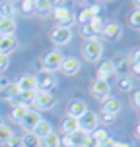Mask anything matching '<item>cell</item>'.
Segmentation results:
<instances>
[{
    "label": "cell",
    "mask_w": 140,
    "mask_h": 147,
    "mask_svg": "<svg viewBox=\"0 0 140 147\" xmlns=\"http://www.w3.org/2000/svg\"><path fill=\"white\" fill-rule=\"evenodd\" d=\"M94 147V141L89 138L88 134L80 132V130H76L72 134H64L62 138H60V147Z\"/></svg>",
    "instance_id": "cell-1"
},
{
    "label": "cell",
    "mask_w": 140,
    "mask_h": 147,
    "mask_svg": "<svg viewBox=\"0 0 140 147\" xmlns=\"http://www.w3.org/2000/svg\"><path fill=\"white\" fill-rule=\"evenodd\" d=\"M84 58L88 60V62H97V60L103 56V43L99 41V39H92V41H86L84 43Z\"/></svg>",
    "instance_id": "cell-2"
},
{
    "label": "cell",
    "mask_w": 140,
    "mask_h": 147,
    "mask_svg": "<svg viewBox=\"0 0 140 147\" xmlns=\"http://www.w3.org/2000/svg\"><path fill=\"white\" fill-rule=\"evenodd\" d=\"M99 128V116H97L94 110H88L84 116H80L78 118V130L80 132H84V134H94Z\"/></svg>",
    "instance_id": "cell-3"
},
{
    "label": "cell",
    "mask_w": 140,
    "mask_h": 147,
    "mask_svg": "<svg viewBox=\"0 0 140 147\" xmlns=\"http://www.w3.org/2000/svg\"><path fill=\"white\" fill-rule=\"evenodd\" d=\"M62 60H64V54L60 51H51V52H47L43 56V60H41V70H45V72H57L60 68V64H62Z\"/></svg>",
    "instance_id": "cell-4"
},
{
    "label": "cell",
    "mask_w": 140,
    "mask_h": 147,
    "mask_svg": "<svg viewBox=\"0 0 140 147\" xmlns=\"http://www.w3.org/2000/svg\"><path fill=\"white\" fill-rule=\"evenodd\" d=\"M33 107H35L37 112L39 110H51L57 107V97L53 95V93H49V91H37Z\"/></svg>",
    "instance_id": "cell-5"
},
{
    "label": "cell",
    "mask_w": 140,
    "mask_h": 147,
    "mask_svg": "<svg viewBox=\"0 0 140 147\" xmlns=\"http://www.w3.org/2000/svg\"><path fill=\"white\" fill-rule=\"evenodd\" d=\"M103 25L105 23L101 22V18L97 16L94 22L86 23V25H82L80 27V35L86 39V41H92V39H97V35H101V31H103Z\"/></svg>",
    "instance_id": "cell-6"
},
{
    "label": "cell",
    "mask_w": 140,
    "mask_h": 147,
    "mask_svg": "<svg viewBox=\"0 0 140 147\" xmlns=\"http://www.w3.org/2000/svg\"><path fill=\"white\" fill-rule=\"evenodd\" d=\"M53 20H55V22H57V25H59V27H70V25H72L74 23V16L70 14V10H68L66 6H55L53 8Z\"/></svg>",
    "instance_id": "cell-7"
},
{
    "label": "cell",
    "mask_w": 140,
    "mask_h": 147,
    "mask_svg": "<svg viewBox=\"0 0 140 147\" xmlns=\"http://www.w3.org/2000/svg\"><path fill=\"white\" fill-rule=\"evenodd\" d=\"M33 78H35V83H37V91H49V93H51V89L57 87L55 76L49 74V72H45V70H39Z\"/></svg>",
    "instance_id": "cell-8"
},
{
    "label": "cell",
    "mask_w": 140,
    "mask_h": 147,
    "mask_svg": "<svg viewBox=\"0 0 140 147\" xmlns=\"http://www.w3.org/2000/svg\"><path fill=\"white\" fill-rule=\"evenodd\" d=\"M72 41V29L70 27H53L51 29V43L57 47H64Z\"/></svg>",
    "instance_id": "cell-9"
},
{
    "label": "cell",
    "mask_w": 140,
    "mask_h": 147,
    "mask_svg": "<svg viewBox=\"0 0 140 147\" xmlns=\"http://www.w3.org/2000/svg\"><path fill=\"white\" fill-rule=\"evenodd\" d=\"M89 93L96 97V99H99L101 103H103L105 99L109 97V93H111V85L107 83V81H103V80H94L92 81V85H89Z\"/></svg>",
    "instance_id": "cell-10"
},
{
    "label": "cell",
    "mask_w": 140,
    "mask_h": 147,
    "mask_svg": "<svg viewBox=\"0 0 140 147\" xmlns=\"http://www.w3.org/2000/svg\"><path fill=\"white\" fill-rule=\"evenodd\" d=\"M35 95L37 91H20L14 99H10L8 103L12 105V107H33V101H35Z\"/></svg>",
    "instance_id": "cell-11"
},
{
    "label": "cell",
    "mask_w": 140,
    "mask_h": 147,
    "mask_svg": "<svg viewBox=\"0 0 140 147\" xmlns=\"http://www.w3.org/2000/svg\"><path fill=\"white\" fill-rule=\"evenodd\" d=\"M80 68H82V64H80V60H78V58H74V56H66V58L62 60L59 72H62L66 78H72V76H76V74L80 72Z\"/></svg>",
    "instance_id": "cell-12"
},
{
    "label": "cell",
    "mask_w": 140,
    "mask_h": 147,
    "mask_svg": "<svg viewBox=\"0 0 140 147\" xmlns=\"http://www.w3.org/2000/svg\"><path fill=\"white\" fill-rule=\"evenodd\" d=\"M101 35L107 39V41H119L121 35H123V25L119 22H109L103 25V31H101Z\"/></svg>",
    "instance_id": "cell-13"
},
{
    "label": "cell",
    "mask_w": 140,
    "mask_h": 147,
    "mask_svg": "<svg viewBox=\"0 0 140 147\" xmlns=\"http://www.w3.org/2000/svg\"><path fill=\"white\" fill-rule=\"evenodd\" d=\"M41 120H43V118H41V114H39L37 110L31 109L29 112L25 114V118H23L22 122H20V126H22V130H23V132L27 134V132H33V128H35V126L39 124Z\"/></svg>",
    "instance_id": "cell-14"
},
{
    "label": "cell",
    "mask_w": 140,
    "mask_h": 147,
    "mask_svg": "<svg viewBox=\"0 0 140 147\" xmlns=\"http://www.w3.org/2000/svg\"><path fill=\"white\" fill-rule=\"evenodd\" d=\"M121 109H123V105H121V101L115 99V97H107L103 103H101V114L117 116L119 112H121Z\"/></svg>",
    "instance_id": "cell-15"
},
{
    "label": "cell",
    "mask_w": 140,
    "mask_h": 147,
    "mask_svg": "<svg viewBox=\"0 0 140 147\" xmlns=\"http://www.w3.org/2000/svg\"><path fill=\"white\" fill-rule=\"evenodd\" d=\"M111 78H115V66H113V60H105L97 68V80H103L109 83Z\"/></svg>",
    "instance_id": "cell-16"
},
{
    "label": "cell",
    "mask_w": 140,
    "mask_h": 147,
    "mask_svg": "<svg viewBox=\"0 0 140 147\" xmlns=\"http://www.w3.org/2000/svg\"><path fill=\"white\" fill-rule=\"evenodd\" d=\"M18 49V39L12 37H0V54L2 56H10L12 52Z\"/></svg>",
    "instance_id": "cell-17"
},
{
    "label": "cell",
    "mask_w": 140,
    "mask_h": 147,
    "mask_svg": "<svg viewBox=\"0 0 140 147\" xmlns=\"http://www.w3.org/2000/svg\"><path fill=\"white\" fill-rule=\"evenodd\" d=\"M88 112V105L84 103V101H80V99H76V101H72V103L68 105V114L66 116H72V118H78L80 116H84Z\"/></svg>",
    "instance_id": "cell-18"
},
{
    "label": "cell",
    "mask_w": 140,
    "mask_h": 147,
    "mask_svg": "<svg viewBox=\"0 0 140 147\" xmlns=\"http://www.w3.org/2000/svg\"><path fill=\"white\" fill-rule=\"evenodd\" d=\"M16 23L14 18H0V37H12L16 33Z\"/></svg>",
    "instance_id": "cell-19"
},
{
    "label": "cell",
    "mask_w": 140,
    "mask_h": 147,
    "mask_svg": "<svg viewBox=\"0 0 140 147\" xmlns=\"http://www.w3.org/2000/svg\"><path fill=\"white\" fill-rule=\"evenodd\" d=\"M16 85L20 91H37V83H35V78L31 74H23L20 80L16 81Z\"/></svg>",
    "instance_id": "cell-20"
},
{
    "label": "cell",
    "mask_w": 140,
    "mask_h": 147,
    "mask_svg": "<svg viewBox=\"0 0 140 147\" xmlns=\"http://www.w3.org/2000/svg\"><path fill=\"white\" fill-rule=\"evenodd\" d=\"M97 14H99V6H97V4H96V6H88L86 10H82V12H80V18H78V20H80L82 25H86V23L94 22V20L97 18Z\"/></svg>",
    "instance_id": "cell-21"
},
{
    "label": "cell",
    "mask_w": 140,
    "mask_h": 147,
    "mask_svg": "<svg viewBox=\"0 0 140 147\" xmlns=\"http://www.w3.org/2000/svg\"><path fill=\"white\" fill-rule=\"evenodd\" d=\"M51 132H53L51 122H49V120H41V122H39V124L33 128V132H31V134H33L35 138H39V140H43L45 136H49Z\"/></svg>",
    "instance_id": "cell-22"
},
{
    "label": "cell",
    "mask_w": 140,
    "mask_h": 147,
    "mask_svg": "<svg viewBox=\"0 0 140 147\" xmlns=\"http://www.w3.org/2000/svg\"><path fill=\"white\" fill-rule=\"evenodd\" d=\"M55 8V2H49V0H37L35 2V14L39 16H49Z\"/></svg>",
    "instance_id": "cell-23"
},
{
    "label": "cell",
    "mask_w": 140,
    "mask_h": 147,
    "mask_svg": "<svg viewBox=\"0 0 140 147\" xmlns=\"http://www.w3.org/2000/svg\"><path fill=\"white\" fill-rule=\"evenodd\" d=\"M39 147H60V136L57 132H51L39 141Z\"/></svg>",
    "instance_id": "cell-24"
},
{
    "label": "cell",
    "mask_w": 140,
    "mask_h": 147,
    "mask_svg": "<svg viewBox=\"0 0 140 147\" xmlns=\"http://www.w3.org/2000/svg\"><path fill=\"white\" fill-rule=\"evenodd\" d=\"M113 66H115V76H123L126 74V68H130V62H128V56H119L117 60H113Z\"/></svg>",
    "instance_id": "cell-25"
},
{
    "label": "cell",
    "mask_w": 140,
    "mask_h": 147,
    "mask_svg": "<svg viewBox=\"0 0 140 147\" xmlns=\"http://www.w3.org/2000/svg\"><path fill=\"white\" fill-rule=\"evenodd\" d=\"M18 4L16 2H2L0 4V18H14Z\"/></svg>",
    "instance_id": "cell-26"
},
{
    "label": "cell",
    "mask_w": 140,
    "mask_h": 147,
    "mask_svg": "<svg viewBox=\"0 0 140 147\" xmlns=\"http://www.w3.org/2000/svg\"><path fill=\"white\" fill-rule=\"evenodd\" d=\"M60 128H62V132L64 134H72L78 130V120L72 116H64L62 118V122H60Z\"/></svg>",
    "instance_id": "cell-27"
},
{
    "label": "cell",
    "mask_w": 140,
    "mask_h": 147,
    "mask_svg": "<svg viewBox=\"0 0 140 147\" xmlns=\"http://www.w3.org/2000/svg\"><path fill=\"white\" fill-rule=\"evenodd\" d=\"M29 107H12V114H10V118H12V122H16V124H20L23 118H25V114L29 112Z\"/></svg>",
    "instance_id": "cell-28"
},
{
    "label": "cell",
    "mask_w": 140,
    "mask_h": 147,
    "mask_svg": "<svg viewBox=\"0 0 140 147\" xmlns=\"http://www.w3.org/2000/svg\"><path fill=\"white\" fill-rule=\"evenodd\" d=\"M39 138H35L31 132H27V134H23L22 136V147H39Z\"/></svg>",
    "instance_id": "cell-29"
},
{
    "label": "cell",
    "mask_w": 140,
    "mask_h": 147,
    "mask_svg": "<svg viewBox=\"0 0 140 147\" xmlns=\"http://www.w3.org/2000/svg\"><path fill=\"white\" fill-rule=\"evenodd\" d=\"M18 6H20V12L25 14V16L35 14V0H23V2L18 4Z\"/></svg>",
    "instance_id": "cell-30"
},
{
    "label": "cell",
    "mask_w": 140,
    "mask_h": 147,
    "mask_svg": "<svg viewBox=\"0 0 140 147\" xmlns=\"http://www.w3.org/2000/svg\"><path fill=\"white\" fill-rule=\"evenodd\" d=\"M89 138H92V141H94V145H101V143H103L109 136H107V132H105V130H99V128H97L94 134H89Z\"/></svg>",
    "instance_id": "cell-31"
},
{
    "label": "cell",
    "mask_w": 140,
    "mask_h": 147,
    "mask_svg": "<svg viewBox=\"0 0 140 147\" xmlns=\"http://www.w3.org/2000/svg\"><path fill=\"white\" fill-rule=\"evenodd\" d=\"M12 136H14V132H12V130H10L6 124L0 126V145H4V143H6V141L10 140Z\"/></svg>",
    "instance_id": "cell-32"
},
{
    "label": "cell",
    "mask_w": 140,
    "mask_h": 147,
    "mask_svg": "<svg viewBox=\"0 0 140 147\" xmlns=\"http://www.w3.org/2000/svg\"><path fill=\"white\" fill-rule=\"evenodd\" d=\"M132 78H128V76H121V80H119V89L121 91H130L132 89Z\"/></svg>",
    "instance_id": "cell-33"
},
{
    "label": "cell",
    "mask_w": 140,
    "mask_h": 147,
    "mask_svg": "<svg viewBox=\"0 0 140 147\" xmlns=\"http://www.w3.org/2000/svg\"><path fill=\"white\" fill-rule=\"evenodd\" d=\"M128 25H130L132 29L140 31V12H136V10H134L132 14L128 16Z\"/></svg>",
    "instance_id": "cell-34"
},
{
    "label": "cell",
    "mask_w": 140,
    "mask_h": 147,
    "mask_svg": "<svg viewBox=\"0 0 140 147\" xmlns=\"http://www.w3.org/2000/svg\"><path fill=\"white\" fill-rule=\"evenodd\" d=\"M18 93H20V89H18V85H16V83H10V85L6 87V101H10V99H14V97L18 95Z\"/></svg>",
    "instance_id": "cell-35"
},
{
    "label": "cell",
    "mask_w": 140,
    "mask_h": 147,
    "mask_svg": "<svg viewBox=\"0 0 140 147\" xmlns=\"http://www.w3.org/2000/svg\"><path fill=\"white\" fill-rule=\"evenodd\" d=\"M4 147H22V138H18V136L14 134V136L4 143Z\"/></svg>",
    "instance_id": "cell-36"
},
{
    "label": "cell",
    "mask_w": 140,
    "mask_h": 147,
    "mask_svg": "<svg viewBox=\"0 0 140 147\" xmlns=\"http://www.w3.org/2000/svg\"><path fill=\"white\" fill-rule=\"evenodd\" d=\"M128 62H130V64H140V47H138V49H134V51L130 52Z\"/></svg>",
    "instance_id": "cell-37"
},
{
    "label": "cell",
    "mask_w": 140,
    "mask_h": 147,
    "mask_svg": "<svg viewBox=\"0 0 140 147\" xmlns=\"http://www.w3.org/2000/svg\"><path fill=\"white\" fill-rule=\"evenodd\" d=\"M8 66H10V56H2L0 54V72L8 70Z\"/></svg>",
    "instance_id": "cell-38"
},
{
    "label": "cell",
    "mask_w": 140,
    "mask_h": 147,
    "mask_svg": "<svg viewBox=\"0 0 140 147\" xmlns=\"http://www.w3.org/2000/svg\"><path fill=\"white\" fill-rule=\"evenodd\" d=\"M132 105L140 110V89L136 91V93H134V97H132Z\"/></svg>",
    "instance_id": "cell-39"
},
{
    "label": "cell",
    "mask_w": 140,
    "mask_h": 147,
    "mask_svg": "<svg viewBox=\"0 0 140 147\" xmlns=\"http://www.w3.org/2000/svg\"><path fill=\"white\" fill-rule=\"evenodd\" d=\"M8 85H10V80L8 78H0V91H6Z\"/></svg>",
    "instance_id": "cell-40"
},
{
    "label": "cell",
    "mask_w": 140,
    "mask_h": 147,
    "mask_svg": "<svg viewBox=\"0 0 140 147\" xmlns=\"http://www.w3.org/2000/svg\"><path fill=\"white\" fill-rule=\"evenodd\" d=\"M130 70H132V74L136 78H140V64H130Z\"/></svg>",
    "instance_id": "cell-41"
},
{
    "label": "cell",
    "mask_w": 140,
    "mask_h": 147,
    "mask_svg": "<svg viewBox=\"0 0 140 147\" xmlns=\"http://www.w3.org/2000/svg\"><path fill=\"white\" fill-rule=\"evenodd\" d=\"M117 116H111V114H103V122L105 124H111V122H115Z\"/></svg>",
    "instance_id": "cell-42"
},
{
    "label": "cell",
    "mask_w": 140,
    "mask_h": 147,
    "mask_svg": "<svg viewBox=\"0 0 140 147\" xmlns=\"http://www.w3.org/2000/svg\"><path fill=\"white\" fill-rule=\"evenodd\" d=\"M115 147H130V143H125V141H115Z\"/></svg>",
    "instance_id": "cell-43"
},
{
    "label": "cell",
    "mask_w": 140,
    "mask_h": 147,
    "mask_svg": "<svg viewBox=\"0 0 140 147\" xmlns=\"http://www.w3.org/2000/svg\"><path fill=\"white\" fill-rule=\"evenodd\" d=\"M134 138H136V140L140 141V124L136 126V130H134Z\"/></svg>",
    "instance_id": "cell-44"
},
{
    "label": "cell",
    "mask_w": 140,
    "mask_h": 147,
    "mask_svg": "<svg viewBox=\"0 0 140 147\" xmlns=\"http://www.w3.org/2000/svg\"><path fill=\"white\" fill-rule=\"evenodd\" d=\"M132 6H134V10H136V12H140V0H134Z\"/></svg>",
    "instance_id": "cell-45"
},
{
    "label": "cell",
    "mask_w": 140,
    "mask_h": 147,
    "mask_svg": "<svg viewBox=\"0 0 140 147\" xmlns=\"http://www.w3.org/2000/svg\"><path fill=\"white\" fill-rule=\"evenodd\" d=\"M2 124H4V122H2V116H0V126H2Z\"/></svg>",
    "instance_id": "cell-46"
},
{
    "label": "cell",
    "mask_w": 140,
    "mask_h": 147,
    "mask_svg": "<svg viewBox=\"0 0 140 147\" xmlns=\"http://www.w3.org/2000/svg\"><path fill=\"white\" fill-rule=\"evenodd\" d=\"M94 147H101V145H94Z\"/></svg>",
    "instance_id": "cell-47"
}]
</instances>
